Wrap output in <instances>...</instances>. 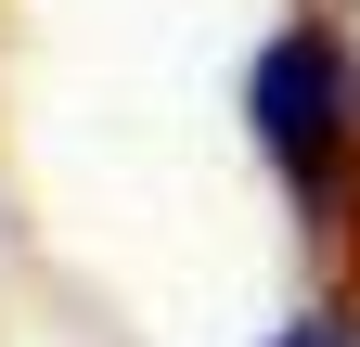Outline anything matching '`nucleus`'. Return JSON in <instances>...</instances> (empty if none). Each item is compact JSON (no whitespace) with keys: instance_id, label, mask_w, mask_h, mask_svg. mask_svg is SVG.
I'll use <instances>...</instances> for the list:
<instances>
[{"instance_id":"1","label":"nucleus","mask_w":360,"mask_h":347,"mask_svg":"<svg viewBox=\"0 0 360 347\" xmlns=\"http://www.w3.org/2000/svg\"><path fill=\"white\" fill-rule=\"evenodd\" d=\"M245 116H257V155L270 181H283V206L309 219V244H347L360 232V65L335 26H283L245 77Z\"/></svg>"},{"instance_id":"2","label":"nucleus","mask_w":360,"mask_h":347,"mask_svg":"<svg viewBox=\"0 0 360 347\" xmlns=\"http://www.w3.org/2000/svg\"><path fill=\"white\" fill-rule=\"evenodd\" d=\"M270 347H360V322H347V309H309V322H283Z\"/></svg>"}]
</instances>
